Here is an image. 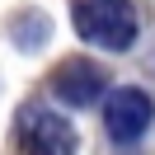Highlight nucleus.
<instances>
[{"label": "nucleus", "instance_id": "f03ea898", "mask_svg": "<svg viewBox=\"0 0 155 155\" xmlns=\"http://www.w3.org/2000/svg\"><path fill=\"white\" fill-rule=\"evenodd\" d=\"M14 141H19V155H75V127L52 108L28 104L14 122Z\"/></svg>", "mask_w": 155, "mask_h": 155}, {"label": "nucleus", "instance_id": "f257e3e1", "mask_svg": "<svg viewBox=\"0 0 155 155\" xmlns=\"http://www.w3.org/2000/svg\"><path fill=\"white\" fill-rule=\"evenodd\" d=\"M71 24L99 52H127L136 42V10H132V0H75L71 5Z\"/></svg>", "mask_w": 155, "mask_h": 155}, {"label": "nucleus", "instance_id": "20e7f679", "mask_svg": "<svg viewBox=\"0 0 155 155\" xmlns=\"http://www.w3.org/2000/svg\"><path fill=\"white\" fill-rule=\"evenodd\" d=\"M104 89H108V75L94 66V61H80V57H75V61H61L57 75H52V94H57L61 104H71V108L99 104Z\"/></svg>", "mask_w": 155, "mask_h": 155}, {"label": "nucleus", "instance_id": "7ed1b4c3", "mask_svg": "<svg viewBox=\"0 0 155 155\" xmlns=\"http://www.w3.org/2000/svg\"><path fill=\"white\" fill-rule=\"evenodd\" d=\"M150 117H155V104H150L146 89H132V85L108 89V99H104V132L113 136V141L132 146L136 136H146Z\"/></svg>", "mask_w": 155, "mask_h": 155}]
</instances>
